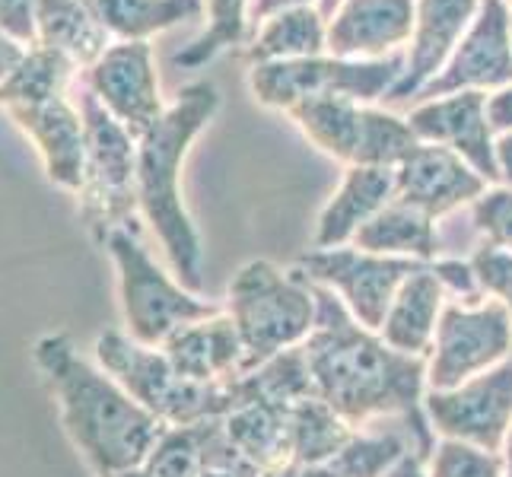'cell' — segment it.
Returning a JSON list of instances; mask_svg holds the SVG:
<instances>
[{
  "mask_svg": "<svg viewBox=\"0 0 512 477\" xmlns=\"http://www.w3.org/2000/svg\"><path fill=\"white\" fill-rule=\"evenodd\" d=\"M328 20L319 7H290L268 16L249 32L245 58L249 64H277V61H303L325 55Z\"/></svg>",
  "mask_w": 512,
  "mask_h": 477,
  "instance_id": "24",
  "label": "cell"
},
{
  "mask_svg": "<svg viewBox=\"0 0 512 477\" xmlns=\"http://www.w3.org/2000/svg\"><path fill=\"white\" fill-rule=\"evenodd\" d=\"M26 45H20L13 39V35H7L4 29H0V83H4L16 67H20V61L26 58Z\"/></svg>",
  "mask_w": 512,
  "mask_h": 477,
  "instance_id": "36",
  "label": "cell"
},
{
  "mask_svg": "<svg viewBox=\"0 0 512 477\" xmlns=\"http://www.w3.org/2000/svg\"><path fill=\"white\" fill-rule=\"evenodd\" d=\"M96 363L115 376L163 427H201L233 414L242 401V379L229 385H204L179 376L160 347L137 344L128 331L109 328L96 344Z\"/></svg>",
  "mask_w": 512,
  "mask_h": 477,
  "instance_id": "5",
  "label": "cell"
},
{
  "mask_svg": "<svg viewBox=\"0 0 512 477\" xmlns=\"http://www.w3.org/2000/svg\"><path fill=\"white\" fill-rule=\"evenodd\" d=\"M512 83V26L506 0H481V10L468 26L465 39L452 51L449 64L443 67L427 90L414 102L439 99L465 90L497 93Z\"/></svg>",
  "mask_w": 512,
  "mask_h": 477,
  "instance_id": "13",
  "label": "cell"
},
{
  "mask_svg": "<svg viewBox=\"0 0 512 477\" xmlns=\"http://www.w3.org/2000/svg\"><path fill=\"white\" fill-rule=\"evenodd\" d=\"M497 169H500V185H512V131L497 134Z\"/></svg>",
  "mask_w": 512,
  "mask_h": 477,
  "instance_id": "37",
  "label": "cell"
},
{
  "mask_svg": "<svg viewBox=\"0 0 512 477\" xmlns=\"http://www.w3.org/2000/svg\"><path fill=\"white\" fill-rule=\"evenodd\" d=\"M160 350L175 373L191 382L229 385L249 373L242 338L226 309L201 318V322L182 325L175 334H169Z\"/></svg>",
  "mask_w": 512,
  "mask_h": 477,
  "instance_id": "20",
  "label": "cell"
},
{
  "mask_svg": "<svg viewBox=\"0 0 512 477\" xmlns=\"http://www.w3.org/2000/svg\"><path fill=\"white\" fill-rule=\"evenodd\" d=\"M35 32H39L35 45L55 48L86 70L112 45V32L99 20L93 0H39Z\"/></svg>",
  "mask_w": 512,
  "mask_h": 477,
  "instance_id": "23",
  "label": "cell"
},
{
  "mask_svg": "<svg viewBox=\"0 0 512 477\" xmlns=\"http://www.w3.org/2000/svg\"><path fill=\"white\" fill-rule=\"evenodd\" d=\"M220 90L210 80L182 86L163 118L137 140V204L140 217L160 242L169 271L194 293L204 290V242L194 226L185 194L182 169L191 144L214 121Z\"/></svg>",
  "mask_w": 512,
  "mask_h": 477,
  "instance_id": "3",
  "label": "cell"
},
{
  "mask_svg": "<svg viewBox=\"0 0 512 477\" xmlns=\"http://www.w3.org/2000/svg\"><path fill=\"white\" fill-rule=\"evenodd\" d=\"M210 427H214V423H201V427H169L160 443H156L144 471L150 477H204Z\"/></svg>",
  "mask_w": 512,
  "mask_h": 477,
  "instance_id": "29",
  "label": "cell"
},
{
  "mask_svg": "<svg viewBox=\"0 0 512 477\" xmlns=\"http://www.w3.org/2000/svg\"><path fill=\"white\" fill-rule=\"evenodd\" d=\"M312 395L325 401L347 427L363 430L398 417L414 452L427 462L436 436L423 414L427 357H408L388 347L379 331L363 328L341 299L319 287V325L299 347Z\"/></svg>",
  "mask_w": 512,
  "mask_h": 477,
  "instance_id": "1",
  "label": "cell"
},
{
  "mask_svg": "<svg viewBox=\"0 0 512 477\" xmlns=\"http://www.w3.org/2000/svg\"><path fill=\"white\" fill-rule=\"evenodd\" d=\"M315 150L350 166H398L420 140L408 118L353 99H306L287 112Z\"/></svg>",
  "mask_w": 512,
  "mask_h": 477,
  "instance_id": "9",
  "label": "cell"
},
{
  "mask_svg": "<svg viewBox=\"0 0 512 477\" xmlns=\"http://www.w3.org/2000/svg\"><path fill=\"white\" fill-rule=\"evenodd\" d=\"M249 4L252 0H204L210 23L198 39L175 55V64L198 70L214 61L220 51L249 42Z\"/></svg>",
  "mask_w": 512,
  "mask_h": 477,
  "instance_id": "28",
  "label": "cell"
},
{
  "mask_svg": "<svg viewBox=\"0 0 512 477\" xmlns=\"http://www.w3.org/2000/svg\"><path fill=\"white\" fill-rule=\"evenodd\" d=\"M481 10V0H417L414 4V32L404 48V77L385 102H411L443 74L452 51L465 39L468 26Z\"/></svg>",
  "mask_w": 512,
  "mask_h": 477,
  "instance_id": "17",
  "label": "cell"
},
{
  "mask_svg": "<svg viewBox=\"0 0 512 477\" xmlns=\"http://www.w3.org/2000/svg\"><path fill=\"white\" fill-rule=\"evenodd\" d=\"M506 4H509V7H512V0H506Z\"/></svg>",
  "mask_w": 512,
  "mask_h": 477,
  "instance_id": "43",
  "label": "cell"
},
{
  "mask_svg": "<svg viewBox=\"0 0 512 477\" xmlns=\"http://www.w3.org/2000/svg\"><path fill=\"white\" fill-rule=\"evenodd\" d=\"M427 477H506V465L497 452L452 443V439H436L427 458Z\"/></svg>",
  "mask_w": 512,
  "mask_h": 477,
  "instance_id": "30",
  "label": "cell"
},
{
  "mask_svg": "<svg viewBox=\"0 0 512 477\" xmlns=\"http://www.w3.org/2000/svg\"><path fill=\"white\" fill-rule=\"evenodd\" d=\"M35 7H39V0H0V29L13 35V39L26 48L39 42V32H35Z\"/></svg>",
  "mask_w": 512,
  "mask_h": 477,
  "instance_id": "33",
  "label": "cell"
},
{
  "mask_svg": "<svg viewBox=\"0 0 512 477\" xmlns=\"http://www.w3.org/2000/svg\"><path fill=\"white\" fill-rule=\"evenodd\" d=\"M112 477H150L144 468H134V471H125V474H112Z\"/></svg>",
  "mask_w": 512,
  "mask_h": 477,
  "instance_id": "41",
  "label": "cell"
},
{
  "mask_svg": "<svg viewBox=\"0 0 512 477\" xmlns=\"http://www.w3.org/2000/svg\"><path fill=\"white\" fill-rule=\"evenodd\" d=\"M512 357V315L493 303H455L439 315L427 353V392H446Z\"/></svg>",
  "mask_w": 512,
  "mask_h": 477,
  "instance_id": "10",
  "label": "cell"
},
{
  "mask_svg": "<svg viewBox=\"0 0 512 477\" xmlns=\"http://www.w3.org/2000/svg\"><path fill=\"white\" fill-rule=\"evenodd\" d=\"M7 115L39 153L48 182L77 194L83 185L86 128L83 115L67 102V96L39 105H16V109H7Z\"/></svg>",
  "mask_w": 512,
  "mask_h": 477,
  "instance_id": "19",
  "label": "cell"
},
{
  "mask_svg": "<svg viewBox=\"0 0 512 477\" xmlns=\"http://www.w3.org/2000/svg\"><path fill=\"white\" fill-rule=\"evenodd\" d=\"M83 128H86V163L83 185L77 191L80 217L90 239L105 245L115 229L137 226V137L115 121L105 105L83 93Z\"/></svg>",
  "mask_w": 512,
  "mask_h": 477,
  "instance_id": "7",
  "label": "cell"
},
{
  "mask_svg": "<svg viewBox=\"0 0 512 477\" xmlns=\"http://www.w3.org/2000/svg\"><path fill=\"white\" fill-rule=\"evenodd\" d=\"M404 77V51L382 61H347L315 55L303 61L249 64V90L258 105L271 112H290L306 99H353L376 105L392 96Z\"/></svg>",
  "mask_w": 512,
  "mask_h": 477,
  "instance_id": "8",
  "label": "cell"
},
{
  "mask_svg": "<svg viewBox=\"0 0 512 477\" xmlns=\"http://www.w3.org/2000/svg\"><path fill=\"white\" fill-rule=\"evenodd\" d=\"M322 0H252L249 4V32L264 23L268 16L280 13V10H290V7H319Z\"/></svg>",
  "mask_w": 512,
  "mask_h": 477,
  "instance_id": "35",
  "label": "cell"
},
{
  "mask_svg": "<svg viewBox=\"0 0 512 477\" xmlns=\"http://www.w3.org/2000/svg\"><path fill=\"white\" fill-rule=\"evenodd\" d=\"M503 465H506V477H512V433H509L506 449H503Z\"/></svg>",
  "mask_w": 512,
  "mask_h": 477,
  "instance_id": "39",
  "label": "cell"
},
{
  "mask_svg": "<svg viewBox=\"0 0 512 477\" xmlns=\"http://www.w3.org/2000/svg\"><path fill=\"white\" fill-rule=\"evenodd\" d=\"M417 0H341L328 16L325 51L347 61H382L408 48Z\"/></svg>",
  "mask_w": 512,
  "mask_h": 477,
  "instance_id": "18",
  "label": "cell"
},
{
  "mask_svg": "<svg viewBox=\"0 0 512 477\" xmlns=\"http://www.w3.org/2000/svg\"><path fill=\"white\" fill-rule=\"evenodd\" d=\"M423 414L436 439L503 455L512 433V357L446 392H427Z\"/></svg>",
  "mask_w": 512,
  "mask_h": 477,
  "instance_id": "12",
  "label": "cell"
},
{
  "mask_svg": "<svg viewBox=\"0 0 512 477\" xmlns=\"http://www.w3.org/2000/svg\"><path fill=\"white\" fill-rule=\"evenodd\" d=\"M293 268L309 284L338 296L363 328L379 331L395 293L417 268H423V261L382 258L357 245H341V249H306L293 258Z\"/></svg>",
  "mask_w": 512,
  "mask_h": 477,
  "instance_id": "11",
  "label": "cell"
},
{
  "mask_svg": "<svg viewBox=\"0 0 512 477\" xmlns=\"http://www.w3.org/2000/svg\"><path fill=\"white\" fill-rule=\"evenodd\" d=\"M487 188L490 182L468 159L436 144H417L395 166V201L417 207L433 220L471 207Z\"/></svg>",
  "mask_w": 512,
  "mask_h": 477,
  "instance_id": "16",
  "label": "cell"
},
{
  "mask_svg": "<svg viewBox=\"0 0 512 477\" xmlns=\"http://www.w3.org/2000/svg\"><path fill=\"white\" fill-rule=\"evenodd\" d=\"M204 477H252V474L236 471V468H217V465H207Z\"/></svg>",
  "mask_w": 512,
  "mask_h": 477,
  "instance_id": "38",
  "label": "cell"
},
{
  "mask_svg": "<svg viewBox=\"0 0 512 477\" xmlns=\"http://www.w3.org/2000/svg\"><path fill=\"white\" fill-rule=\"evenodd\" d=\"M35 369L55 395L61 427L96 477L144 468L166 427L99 363L80 357L64 331L32 347Z\"/></svg>",
  "mask_w": 512,
  "mask_h": 477,
  "instance_id": "2",
  "label": "cell"
},
{
  "mask_svg": "<svg viewBox=\"0 0 512 477\" xmlns=\"http://www.w3.org/2000/svg\"><path fill=\"white\" fill-rule=\"evenodd\" d=\"M471 223L484 236V245L512 252V185H490L471 204Z\"/></svg>",
  "mask_w": 512,
  "mask_h": 477,
  "instance_id": "31",
  "label": "cell"
},
{
  "mask_svg": "<svg viewBox=\"0 0 512 477\" xmlns=\"http://www.w3.org/2000/svg\"><path fill=\"white\" fill-rule=\"evenodd\" d=\"M99 20L121 42H150L153 35L194 23L207 13L204 0H93Z\"/></svg>",
  "mask_w": 512,
  "mask_h": 477,
  "instance_id": "26",
  "label": "cell"
},
{
  "mask_svg": "<svg viewBox=\"0 0 512 477\" xmlns=\"http://www.w3.org/2000/svg\"><path fill=\"white\" fill-rule=\"evenodd\" d=\"M338 4H341V0H322V4H319V10L325 13V20H328V16H331L334 10H338Z\"/></svg>",
  "mask_w": 512,
  "mask_h": 477,
  "instance_id": "40",
  "label": "cell"
},
{
  "mask_svg": "<svg viewBox=\"0 0 512 477\" xmlns=\"http://www.w3.org/2000/svg\"><path fill=\"white\" fill-rule=\"evenodd\" d=\"M446 303L449 293L443 287V280L436 277L433 261L423 264L395 293L392 306L385 312V322L379 328V338L392 350L408 353V357H427Z\"/></svg>",
  "mask_w": 512,
  "mask_h": 477,
  "instance_id": "22",
  "label": "cell"
},
{
  "mask_svg": "<svg viewBox=\"0 0 512 477\" xmlns=\"http://www.w3.org/2000/svg\"><path fill=\"white\" fill-rule=\"evenodd\" d=\"M471 271L478 277V287L487 299L500 303L512 315V252L493 249V245H481L474 249Z\"/></svg>",
  "mask_w": 512,
  "mask_h": 477,
  "instance_id": "32",
  "label": "cell"
},
{
  "mask_svg": "<svg viewBox=\"0 0 512 477\" xmlns=\"http://www.w3.org/2000/svg\"><path fill=\"white\" fill-rule=\"evenodd\" d=\"M226 315L242 338L249 373H255L309 341L319 325V287L296 268L255 258L229 280Z\"/></svg>",
  "mask_w": 512,
  "mask_h": 477,
  "instance_id": "4",
  "label": "cell"
},
{
  "mask_svg": "<svg viewBox=\"0 0 512 477\" xmlns=\"http://www.w3.org/2000/svg\"><path fill=\"white\" fill-rule=\"evenodd\" d=\"M350 245H357V249H363L369 255L423 261V264L439 258L436 220L420 214L417 207L401 204V201L385 204L379 214L353 236Z\"/></svg>",
  "mask_w": 512,
  "mask_h": 477,
  "instance_id": "25",
  "label": "cell"
},
{
  "mask_svg": "<svg viewBox=\"0 0 512 477\" xmlns=\"http://www.w3.org/2000/svg\"><path fill=\"white\" fill-rule=\"evenodd\" d=\"M395 201L392 166H350L338 188L319 210L312 233V249H341L373 220L385 204Z\"/></svg>",
  "mask_w": 512,
  "mask_h": 477,
  "instance_id": "21",
  "label": "cell"
},
{
  "mask_svg": "<svg viewBox=\"0 0 512 477\" xmlns=\"http://www.w3.org/2000/svg\"><path fill=\"white\" fill-rule=\"evenodd\" d=\"M509 26H512V7H509Z\"/></svg>",
  "mask_w": 512,
  "mask_h": 477,
  "instance_id": "42",
  "label": "cell"
},
{
  "mask_svg": "<svg viewBox=\"0 0 512 477\" xmlns=\"http://www.w3.org/2000/svg\"><path fill=\"white\" fill-rule=\"evenodd\" d=\"M487 118H490V128L497 134L512 131V83L497 93H487Z\"/></svg>",
  "mask_w": 512,
  "mask_h": 477,
  "instance_id": "34",
  "label": "cell"
},
{
  "mask_svg": "<svg viewBox=\"0 0 512 477\" xmlns=\"http://www.w3.org/2000/svg\"><path fill=\"white\" fill-rule=\"evenodd\" d=\"M86 90L137 140L163 118L166 105L153 67L150 42H118L86 70Z\"/></svg>",
  "mask_w": 512,
  "mask_h": 477,
  "instance_id": "14",
  "label": "cell"
},
{
  "mask_svg": "<svg viewBox=\"0 0 512 477\" xmlns=\"http://www.w3.org/2000/svg\"><path fill=\"white\" fill-rule=\"evenodd\" d=\"M77 64L67 55L45 45H32L20 67L0 83V109H16V105H39L67 93V83L74 80Z\"/></svg>",
  "mask_w": 512,
  "mask_h": 477,
  "instance_id": "27",
  "label": "cell"
},
{
  "mask_svg": "<svg viewBox=\"0 0 512 477\" xmlns=\"http://www.w3.org/2000/svg\"><path fill=\"white\" fill-rule=\"evenodd\" d=\"M408 125L420 144H436L458 153L478 169L490 185H500L497 131L487 118V93L465 90L439 99H423L408 109Z\"/></svg>",
  "mask_w": 512,
  "mask_h": 477,
  "instance_id": "15",
  "label": "cell"
},
{
  "mask_svg": "<svg viewBox=\"0 0 512 477\" xmlns=\"http://www.w3.org/2000/svg\"><path fill=\"white\" fill-rule=\"evenodd\" d=\"M102 249L115 264L125 331L137 344L163 347L169 334H175L182 325L223 312V306H217L214 299H204V293L188 290L179 277L150 255L144 236H140V223L115 229Z\"/></svg>",
  "mask_w": 512,
  "mask_h": 477,
  "instance_id": "6",
  "label": "cell"
}]
</instances>
